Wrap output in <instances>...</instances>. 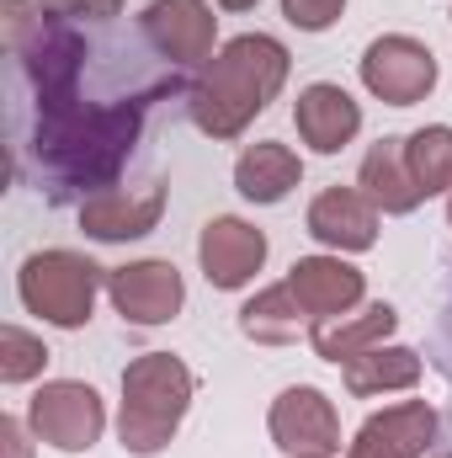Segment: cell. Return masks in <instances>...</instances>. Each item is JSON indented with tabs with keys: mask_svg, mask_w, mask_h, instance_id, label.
<instances>
[{
	"mask_svg": "<svg viewBox=\"0 0 452 458\" xmlns=\"http://www.w3.org/2000/svg\"><path fill=\"white\" fill-rule=\"evenodd\" d=\"M138 123H144L138 102H113V107L70 102L59 113L38 117V160L59 187L107 192L138 139Z\"/></svg>",
	"mask_w": 452,
	"mask_h": 458,
	"instance_id": "cell-1",
	"label": "cell"
},
{
	"mask_svg": "<svg viewBox=\"0 0 452 458\" xmlns=\"http://www.w3.org/2000/svg\"><path fill=\"white\" fill-rule=\"evenodd\" d=\"M282 81H288V48L266 32H245L203 64L192 86V123L213 139H234L255 113H266Z\"/></svg>",
	"mask_w": 452,
	"mask_h": 458,
	"instance_id": "cell-2",
	"label": "cell"
},
{
	"mask_svg": "<svg viewBox=\"0 0 452 458\" xmlns=\"http://www.w3.org/2000/svg\"><path fill=\"white\" fill-rule=\"evenodd\" d=\"M187 405H192V373L181 357H171V352L133 357L122 373V421H117L122 448L138 458L160 454L176 437Z\"/></svg>",
	"mask_w": 452,
	"mask_h": 458,
	"instance_id": "cell-3",
	"label": "cell"
},
{
	"mask_svg": "<svg viewBox=\"0 0 452 458\" xmlns=\"http://www.w3.org/2000/svg\"><path fill=\"white\" fill-rule=\"evenodd\" d=\"M21 304L32 315H43L48 326H86L91 320V304H96V288H102V267L75 256V250H38L21 261Z\"/></svg>",
	"mask_w": 452,
	"mask_h": 458,
	"instance_id": "cell-4",
	"label": "cell"
},
{
	"mask_svg": "<svg viewBox=\"0 0 452 458\" xmlns=\"http://www.w3.org/2000/svg\"><path fill=\"white\" fill-rule=\"evenodd\" d=\"M27 421L38 432V443H54L59 454H80L102 437L107 427V411H102V394L91 384H75V378H59V384H43L27 405Z\"/></svg>",
	"mask_w": 452,
	"mask_h": 458,
	"instance_id": "cell-5",
	"label": "cell"
},
{
	"mask_svg": "<svg viewBox=\"0 0 452 458\" xmlns=\"http://www.w3.org/2000/svg\"><path fill=\"white\" fill-rule=\"evenodd\" d=\"M16 54L27 59V75H32V86H38V107H43V117L59 113V107H70V102H80V97H75L80 64H86V43H80V32H70L64 21L43 16L38 32H32Z\"/></svg>",
	"mask_w": 452,
	"mask_h": 458,
	"instance_id": "cell-6",
	"label": "cell"
},
{
	"mask_svg": "<svg viewBox=\"0 0 452 458\" xmlns=\"http://www.w3.org/2000/svg\"><path fill=\"white\" fill-rule=\"evenodd\" d=\"M362 86L389 102V107H415L431 86H437V59L426 43L415 38H378L367 54H362Z\"/></svg>",
	"mask_w": 452,
	"mask_h": 458,
	"instance_id": "cell-7",
	"label": "cell"
},
{
	"mask_svg": "<svg viewBox=\"0 0 452 458\" xmlns=\"http://www.w3.org/2000/svg\"><path fill=\"white\" fill-rule=\"evenodd\" d=\"M272 443L288 458H331L340 448L336 405L309 384L282 389L277 405H272Z\"/></svg>",
	"mask_w": 452,
	"mask_h": 458,
	"instance_id": "cell-8",
	"label": "cell"
},
{
	"mask_svg": "<svg viewBox=\"0 0 452 458\" xmlns=\"http://www.w3.org/2000/svg\"><path fill=\"white\" fill-rule=\"evenodd\" d=\"M107 293H113L117 315L128 326H165L176 320L187 288H181V272L171 261H133V267H117L107 277Z\"/></svg>",
	"mask_w": 452,
	"mask_h": 458,
	"instance_id": "cell-9",
	"label": "cell"
},
{
	"mask_svg": "<svg viewBox=\"0 0 452 458\" xmlns=\"http://www.w3.org/2000/svg\"><path fill=\"white\" fill-rule=\"evenodd\" d=\"M144 38L176 59V64H197L213 54V11L203 0H155L144 11Z\"/></svg>",
	"mask_w": 452,
	"mask_h": 458,
	"instance_id": "cell-10",
	"label": "cell"
},
{
	"mask_svg": "<svg viewBox=\"0 0 452 458\" xmlns=\"http://www.w3.org/2000/svg\"><path fill=\"white\" fill-rule=\"evenodd\" d=\"M431 437H437V411L426 400H405V405H389L383 416H372L356 432L346 458H421Z\"/></svg>",
	"mask_w": 452,
	"mask_h": 458,
	"instance_id": "cell-11",
	"label": "cell"
},
{
	"mask_svg": "<svg viewBox=\"0 0 452 458\" xmlns=\"http://www.w3.org/2000/svg\"><path fill=\"white\" fill-rule=\"evenodd\" d=\"M197 256L213 288H245L266 261V234L250 229L245 219H213L197 240Z\"/></svg>",
	"mask_w": 452,
	"mask_h": 458,
	"instance_id": "cell-12",
	"label": "cell"
},
{
	"mask_svg": "<svg viewBox=\"0 0 452 458\" xmlns=\"http://www.w3.org/2000/svg\"><path fill=\"white\" fill-rule=\"evenodd\" d=\"M288 288H293V299L304 304V315L320 326V320L346 315V310L362 299V272L346 267L340 256H304V261L288 272Z\"/></svg>",
	"mask_w": 452,
	"mask_h": 458,
	"instance_id": "cell-13",
	"label": "cell"
},
{
	"mask_svg": "<svg viewBox=\"0 0 452 458\" xmlns=\"http://www.w3.org/2000/svg\"><path fill=\"white\" fill-rule=\"evenodd\" d=\"M160 208H165L160 187H128V192L107 187V192L80 203V229L96 240H138L160 225Z\"/></svg>",
	"mask_w": 452,
	"mask_h": 458,
	"instance_id": "cell-14",
	"label": "cell"
},
{
	"mask_svg": "<svg viewBox=\"0 0 452 458\" xmlns=\"http://www.w3.org/2000/svg\"><path fill=\"white\" fill-rule=\"evenodd\" d=\"M309 234L331 250H367L378 240V214H372V198L351 192V187H331L314 198L309 208Z\"/></svg>",
	"mask_w": 452,
	"mask_h": 458,
	"instance_id": "cell-15",
	"label": "cell"
},
{
	"mask_svg": "<svg viewBox=\"0 0 452 458\" xmlns=\"http://www.w3.org/2000/svg\"><path fill=\"white\" fill-rule=\"evenodd\" d=\"M293 123H298V133H304V144H314L320 155H336L346 149L351 139H356V128H362V107L340 91V86H309L304 97H298V107H293Z\"/></svg>",
	"mask_w": 452,
	"mask_h": 458,
	"instance_id": "cell-16",
	"label": "cell"
},
{
	"mask_svg": "<svg viewBox=\"0 0 452 458\" xmlns=\"http://www.w3.org/2000/svg\"><path fill=\"white\" fill-rule=\"evenodd\" d=\"M362 187H367V198H372V208H383V214H410V208H421V187H415V176H410V160H405V139H378L372 149H367V160H362Z\"/></svg>",
	"mask_w": 452,
	"mask_h": 458,
	"instance_id": "cell-17",
	"label": "cell"
},
{
	"mask_svg": "<svg viewBox=\"0 0 452 458\" xmlns=\"http://www.w3.org/2000/svg\"><path fill=\"white\" fill-rule=\"evenodd\" d=\"M394 326H399V315H394L389 304H372V310H362V315H336V320L309 326V342H314V352H320L325 362H351V357L372 352Z\"/></svg>",
	"mask_w": 452,
	"mask_h": 458,
	"instance_id": "cell-18",
	"label": "cell"
},
{
	"mask_svg": "<svg viewBox=\"0 0 452 458\" xmlns=\"http://www.w3.org/2000/svg\"><path fill=\"white\" fill-rule=\"evenodd\" d=\"M298 176H304V165L288 144H250L234 165V187L250 203H282L298 187Z\"/></svg>",
	"mask_w": 452,
	"mask_h": 458,
	"instance_id": "cell-19",
	"label": "cell"
},
{
	"mask_svg": "<svg viewBox=\"0 0 452 458\" xmlns=\"http://www.w3.org/2000/svg\"><path fill=\"white\" fill-rule=\"evenodd\" d=\"M304 326H314L309 315H304V304L293 299V288L288 283H277V288H266L261 299H250L245 310H239V331L250 336V342H298V331Z\"/></svg>",
	"mask_w": 452,
	"mask_h": 458,
	"instance_id": "cell-20",
	"label": "cell"
},
{
	"mask_svg": "<svg viewBox=\"0 0 452 458\" xmlns=\"http://www.w3.org/2000/svg\"><path fill=\"white\" fill-rule=\"evenodd\" d=\"M421 378V357L410 346H372L346 362V389L351 394H383V389H410Z\"/></svg>",
	"mask_w": 452,
	"mask_h": 458,
	"instance_id": "cell-21",
	"label": "cell"
},
{
	"mask_svg": "<svg viewBox=\"0 0 452 458\" xmlns=\"http://www.w3.org/2000/svg\"><path fill=\"white\" fill-rule=\"evenodd\" d=\"M405 160H410V176L415 187L431 198V192H448L452 187V128H421L405 139Z\"/></svg>",
	"mask_w": 452,
	"mask_h": 458,
	"instance_id": "cell-22",
	"label": "cell"
},
{
	"mask_svg": "<svg viewBox=\"0 0 452 458\" xmlns=\"http://www.w3.org/2000/svg\"><path fill=\"white\" fill-rule=\"evenodd\" d=\"M43 362H48V346L38 342V336H27V331H16V326L0 331V378H5V384L38 378Z\"/></svg>",
	"mask_w": 452,
	"mask_h": 458,
	"instance_id": "cell-23",
	"label": "cell"
},
{
	"mask_svg": "<svg viewBox=\"0 0 452 458\" xmlns=\"http://www.w3.org/2000/svg\"><path fill=\"white\" fill-rule=\"evenodd\" d=\"M38 11H48L54 21H107L122 11V0H38Z\"/></svg>",
	"mask_w": 452,
	"mask_h": 458,
	"instance_id": "cell-24",
	"label": "cell"
},
{
	"mask_svg": "<svg viewBox=\"0 0 452 458\" xmlns=\"http://www.w3.org/2000/svg\"><path fill=\"white\" fill-rule=\"evenodd\" d=\"M340 5H346V0H282L288 21L304 27V32H325V27L340 16Z\"/></svg>",
	"mask_w": 452,
	"mask_h": 458,
	"instance_id": "cell-25",
	"label": "cell"
},
{
	"mask_svg": "<svg viewBox=\"0 0 452 458\" xmlns=\"http://www.w3.org/2000/svg\"><path fill=\"white\" fill-rule=\"evenodd\" d=\"M43 16H27V0H0V27H5V48L16 54L32 32H38Z\"/></svg>",
	"mask_w": 452,
	"mask_h": 458,
	"instance_id": "cell-26",
	"label": "cell"
},
{
	"mask_svg": "<svg viewBox=\"0 0 452 458\" xmlns=\"http://www.w3.org/2000/svg\"><path fill=\"white\" fill-rule=\"evenodd\" d=\"M0 443L11 448V458H27V443H21V427L16 421H0Z\"/></svg>",
	"mask_w": 452,
	"mask_h": 458,
	"instance_id": "cell-27",
	"label": "cell"
},
{
	"mask_svg": "<svg viewBox=\"0 0 452 458\" xmlns=\"http://www.w3.org/2000/svg\"><path fill=\"white\" fill-rule=\"evenodd\" d=\"M229 11H250V5H255V0H224Z\"/></svg>",
	"mask_w": 452,
	"mask_h": 458,
	"instance_id": "cell-28",
	"label": "cell"
},
{
	"mask_svg": "<svg viewBox=\"0 0 452 458\" xmlns=\"http://www.w3.org/2000/svg\"><path fill=\"white\" fill-rule=\"evenodd\" d=\"M448 219H452V203H448Z\"/></svg>",
	"mask_w": 452,
	"mask_h": 458,
	"instance_id": "cell-29",
	"label": "cell"
},
{
	"mask_svg": "<svg viewBox=\"0 0 452 458\" xmlns=\"http://www.w3.org/2000/svg\"><path fill=\"white\" fill-rule=\"evenodd\" d=\"M442 458H452V454H442Z\"/></svg>",
	"mask_w": 452,
	"mask_h": 458,
	"instance_id": "cell-30",
	"label": "cell"
}]
</instances>
